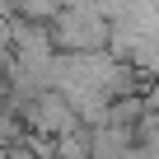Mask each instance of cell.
<instances>
[{"label": "cell", "mask_w": 159, "mask_h": 159, "mask_svg": "<svg viewBox=\"0 0 159 159\" xmlns=\"http://www.w3.org/2000/svg\"><path fill=\"white\" fill-rule=\"evenodd\" d=\"M24 131H33V136H52V140H61V136H70V131H80V117H75V108L56 94V89H42L28 108H24Z\"/></svg>", "instance_id": "1"}, {"label": "cell", "mask_w": 159, "mask_h": 159, "mask_svg": "<svg viewBox=\"0 0 159 159\" xmlns=\"http://www.w3.org/2000/svg\"><path fill=\"white\" fill-rule=\"evenodd\" d=\"M89 154H94V136H89L84 126L56 140V159H89Z\"/></svg>", "instance_id": "2"}]
</instances>
